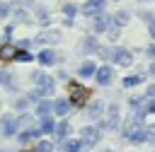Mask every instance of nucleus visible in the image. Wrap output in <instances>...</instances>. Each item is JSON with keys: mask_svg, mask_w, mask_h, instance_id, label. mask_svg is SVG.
I'll list each match as a JSON object with an SVG mask.
<instances>
[{"mask_svg": "<svg viewBox=\"0 0 155 152\" xmlns=\"http://www.w3.org/2000/svg\"><path fill=\"white\" fill-rule=\"evenodd\" d=\"M116 121H119V104H111L109 106V118H107V128H116Z\"/></svg>", "mask_w": 155, "mask_h": 152, "instance_id": "nucleus-12", "label": "nucleus"}, {"mask_svg": "<svg viewBox=\"0 0 155 152\" xmlns=\"http://www.w3.org/2000/svg\"><path fill=\"white\" fill-rule=\"evenodd\" d=\"M140 104H143V97H133L131 99V106H140Z\"/></svg>", "mask_w": 155, "mask_h": 152, "instance_id": "nucleus-28", "label": "nucleus"}, {"mask_svg": "<svg viewBox=\"0 0 155 152\" xmlns=\"http://www.w3.org/2000/svg\"><path fill=\"white\" fill-rule=\"evenodd\" d=\"M39 39H41L44 43H58V41H61V31H56V29H46V31L39 34Z\"/></svg>", "mask_w": 155, "mask_h": 152, "instance_id": "nucleus-8", "label": "nucleus"}, {"mask_svg": "<svg viewBox=\"0 0 155 152\" xmlns=\"http://www.w3.org/2000/svg\"><path fill=\"white\" fill-rule=\"evenodd\" d=\"M87 111H90V116H92V118H97V116L102 113V104H99V101H92Z\"/></svg>", "mask_w": 155, "mask_h": 152, "instance_id": "nucleus-20", "label": "nucleus"}, {"mask_svg": "<svg viewBox=\"0 0 155 152\" xmlns=\"http://www.w3.org/2000/svg\"><path fill=\"white\" fill-rule=\"evenodd\" d=\"M148 55H150V58H155V43H153V46L148 48Z\"/></svg>", "mask_w": 155, "mask_h": 152, "instance_id": "nucleus-34", "label": "nucleus"}, {"mask_svg": "<svg viewBox=\"0 0 155 152\" xmlns=\"http://www.w3.org/2000/svg\"><path fill=\"white\" fill-rule=\"evenodd\" d=\"M148 113H155V99H153V101L148 104Z\"/></svg>", "mask_w": 155, "mask_h": 152, "instance_id": "nucleus-32", "label": "nucleus"}, {"mask_svg": "<svg viewBox=\"0 0 155 152\" xmlns=\"http://www.w3.org/2000/svg\"><path fill=\"white\" fill-rule=\"evenodd\" d=\"M12 133H17V121L5 118L2 121V135H12Z\"/></svg>", "mask_w": 155, "mask_h": 152, "instance_id": "nucleus-14", "label": "nucleus"}, {"mask_svg": "<svg viewBox=\"0 0 155 152\" xmlns=\"http://www.w3.org/2000/svg\"><path fill=\"white\" fill-rule=\"evenodd\" d=\"M31 80H34V84L39 87V92L34 94V97H46V94H53V80L48 77V75H44V72H31Z\"/></svg>", "mask_w": 155, "mask_h": 152, "instance_id": "nucleus-1", "label": "nucleus"}, {"mask_svg": "<svg viewBox=\"0 0 155 152\" xmlns=\"http://www.w3.org/2000/svg\"><path fill=\"white\" fill-rule=\"evenodd\" d=\"M53 130V121L46 116V118H41V133H51Z\"/></svg>", "mask_w": 155, "mask_h": 152, "instance_id": "nucleus-21", "label": "nucleus"}, {"mask_svg": "<svg viewBox=\"0 0 155 152\" xmlns=\"http://www.w3.org/2000/svg\"><path fill=\"white\" fill-rule=\"evenodd\" d=\"M53 133H56V138H58V140H65V138H68V133H70V123H68V121H61L58 125H53Z\"/></svg>", "mask_w": 155, "mask_h": 152, "instance_id": "nucleus-11", "label": "nucleus"}, {"mask_svg": "<svg viewBox=\"0 0 155 152\" xmlns=\"http://www.w3.org/2000/svg\"><path fill=\"white\" fill-rule=\"evenodd\" d=\"M5 14H7V5L2 2V5H0V17H5Z\"/></svg>", "mask_w": 155, "mask_h": 152, "instance_id": "nucleus-31", "label": "nucleus"}, {"mask_svg": "<svg viewBox=\"0 0 155 152\" xmlns=\"http://www.w3.org/2000/svg\"><path fill=\"white\" fill-rule=\"evenodd\" d=\"M109 24H111V17H109V14H102V12H99V14H94L92 29H94V31H104V29H107Z\"/></svg>", "mask_w": 155, "mask_h": 152, "instance_id": "nucleus-7", "label": "nucleus"}, {"mask_svg": "<svg viewBox=\"0 0 155 152\" xmlns=\"http://www.w3.org/2000/svg\"><path fill=\"white\" fill-rule=\"evenodd\" d=\"M107 152H111V150H107Z\"/></svg>", "mask_w": 155, "mask_h": 152, "instance_id": "nucleus-37", "label": "nucleus"}, {"mask_svg": "<svg viewBox=\"0 0 155 152\" xmlns=\"http://www.w3.org/2000/svg\"><path fill=\"white\" fill-rule=\"evenodd\" d=\"M17 55V48L12 46V43H2L0 46V58L2 60H10V58H15Z\"/></svg>", "mask_w": 155, "mask_h": 152, "instance_id": "nucleus-13", "label": "nucleus"}, {"mask_svg": "<svg viewBox=\"0 0 155 152\" xmlns=\"http://www.w3.org/2000/svg\"><path fill=\"white\" fill-rule=\"evenodd\" d=\"M150 36H153V39H155V19H153V22H150Z\"/></svg>", "mask_w": 155, "mask_h": 152, "instance_id": "nucleus-35", "label": "nucleus"}, {"mask_svg": "<svg viewBox=\"0 0 155 152\" xmlns=\"http://www.w3.org/2000/svg\"><path fill=\"white\" fill-rule=\"evenodd\" d=\"M39 19H41V22H46V19H48V12H46L44 7H39Z\"/></svg>", "mask_w": 155, "mask_h": 152, "instance_id": "nucleus-27", "label": "nucleus"}, {"mask_svg": "<svg viewBox=\"0 0 155 152\" xmlns=\"http://www.w3.org/2000/svg\"><path fill=\"white\" fill-rule=\"evenodd\" d=\"M36 113H39L41 118H46V116L51 113V104H48V101H39V104H36Z\"/></svg>", "mask_w": 155, "mask_h": 152, "instance_id": "nucleus-18", "label": "nucleus"}, {"mask_svg": "<svg viewBox=\"0 0 155 152\" xmlns=\"http://www.w3.org/2000/svg\"><path fill=\"white\" fill-rule=\"evenodd\" d=\"M145 140H150V142H155V125H150V128H145Z\"/></svg>", "mask_w": 155, "mask_h": 152, "instance_id": "nucleus-25", "label": "nucleus"}, {"mask_svg": "<svg viewBox=\"0 0 155 152\" xmlns=\"http://www.w3.org/2000/svg\"><path fill=\"white\" fill-rule=\"evenodd\" d=\"M15 58H17V60H22V63H29L34 55H31V53H27V51H17V55H15Z\"/></svg>", "mask_w": 155, "mask_h": 152, "instance_id": "nucleus-24", "label": "nucleus"}, {"mask_svg": "<svg viewBox=\"0 0 155 152\" xmlns=\"http://www.w3.org/2000/svg\"><path fill=\"white\" fill-rule=\"evenodd\" d=\"M75 12H78V7H75L73 2H70V5H65V14H68V22H70V17H73Z\"/></svg>", "mask_w": 155, "mask_h": 152, "instance_id": "nucleus-26", "label": "nucleus"}, {"mask_svg": "<svg viewBox=\"0 0 155 152\" xmlns=\"http://www.w3.org/2000/svg\"><path fill=\"white\" fill-rule=\"evenodd\" d=\"M94 70H97L94 63H82V65H80V77H92Z\"/></svg>", "mask_w": 155, "mask_h": 152, "instance_id": "nucleus-17", "label": "nucleus"}, {"mask_svg": "<svg viewBox=\"0 0 155 152\" xmlns=\"http://www.w3.org/2000/svg\"><path fill=\"white\" fill-rule=\"evenodd\" d=\"M34 135H39V130H34V128H29V130H22V133H19V140L24 142V140H29V138H34Z\"/></svg>", "mask_w": 155, "mask_h": 152, "instance_id": "nucleus-23", "label": "nucleus"}, {"mask_svg": "<svg viewBox=\"0 0 155 152\" xmlns=\"http://www.w3.org/2000/svg\"><path fill=\"white\" fill-rule=\"evenodd\" d=\"M140 82H143V75H131V77L124 80V87H136V84H140Z\"/></svg>", "mask_w": 155, "mask_h": 152, "instance_id": "nucleus-19", "label": "nucleus"}, {"mask_svg": "<svg viewBox=\"0 0 155 152\" xmlns=\"http://www.w3.org/2000/svg\"><path fill=\"white\" fill-rule=\"evenodd\" d=\"M0 82H5V84H10V77H7V72H2V75H0Z\"/></svg>", "mask_w": 155, "mask_h": 152, "instance_id": "nucleus-30", "label": "nucleus"}, {"mask_svg": "<svg viewBox=\"0 0 155 152\" xmlns=\"http://www.w3.org/2000/svg\"><path fill=\"white\" fill-rule=\"evenodd\" d=\"M27 2H31V0H27Z\"/></svg>", "mask_w": 155, "mask_h": 152, "instance_id": "nucleus-38", "label": "nucleus"}, {"mask_svg": "<svg viewBox=\"0 0 155 152\" xmlns=\"http://www.w3.org/2000/svg\"><path fill=\"white\" fill-rule=\"evenodd\" d=\"M51 150H53V145H51L48 140H41V142L36 145V150H34V152H51Z\"/></svg>", "mask_w": 155, "mask_h": 152, "instance_id": "nucleus-22", "label": "nucleus"}, {"mask_svg": "<svg viewBox=\"0 0 155 152\" xmlns=\"http://www.w3.org/2000/svg\"><path fill=\"white\" fill-rule=\"evenodd\" d=\"M104 2H107V0H87V2L82 5V14H87V17L99 14V12L104 10Z\"/></svg>", "mask_w": 155, "mask_h": 152, "instance_id": "nucleus-5", "label": "nucleus"}, {"mask_svg": "<svg viewBox=\"0 0 155 152\" xmlns=\"http://www.w3.org/2000/svg\"><path fill=\"white\" fill-rule=\"evenodd\" d=\"M36 58H39V63H41V65H53V63H58V53H56V51H51V48H44Z\"/></svg>", "mask_w": 155, "mask_h": 152, "instance_id": "nucleus-6", "label": "nucleus"}, {"mask_svg": "<svg viewBox=\"0 0 155 152\" xmlns=\"http://www.w3.org/2000/svg\"><path fill=\"white\" fill-rule=\"evenodd\" d=\"M87 94H90V92H87L85 87H80V84L73 82V84H70V106H82V104L87 101Z\"/></svg>", "mask_w": 155, "mask_h": 152, "instance_id": "nucleus-3", "label": "nucleus"}, {"mask_svg": "<svg viewBox=\"0 0 155 152\" xmlns=\"http://www.w3.org/2000/svg\"><path fill=\"white\" fill-rule=\"evenodd\" d=\"M116 36H119V29L111 27V29H109V39H116Z\"/></svg>", "mask_w": 155, "mask_h": 152, "instance_id": "nucleus-29", "label": "nucleus"}, {"mask_svg": "<svg viewBox=\"0 0 155 152\" xmlns=\"http://www.w3.org/2000/svg\"><path fill=\"white\" fill-rule=\"evenodd\" d=\"M51 111H56L58 116H65V113L70 111V101H68V99H56V101L51 104Z\"/></svg>", "mask_w": 155, "mask_h": 152, "instance_id": "nucleus-10", "label": "nucleus"}, {"mask_svg": "<svg viewBox=\"0 0 155 152\" xmlns=\"http://www.w3.org/2000/svg\"><path fill=\"white\" fill-rule=\"evenodd\" d=\"M99 128H94V125H87V128H82L80 130V145H85V147H94L97 142H99Z\"/></svg>", "mask_w": 155, "mask_h": 152, "instance_id": "nucleus-2", "label": "nucleus"}, {"mask_svg": "<svg viewBox=\"0 0 155 152\" xmlns=\"http://www.w3.org/2000/svg\"><path fill=\"white\" fill-rule=\"evenodd\" d=\"M114 63H119V65H124V68H128L131 63H133V55H131V51H126V48H111V55H109Z\"/></svg>", "mask_w": 155, "mask_h": 152, "instance_id": "nucleus-4", "label": "nucleus"}, {"mask_svg": "<svg viewBox=\"0 0 155 152\" xmlns=\"http://www.w3.org/2000/svg\"><path fill=\"white\" fill-rule=\"evenodd\" d=\"M150 75H155V63H153V65H150Z\"/></svg>", "mask_w": 155, "mask_h": 152, "instance_id": "nucleus-36", "label": "nucleus"}, {"mask_svg": "<svg viewBox=\"0 0 155 152\" xmlns=\"http://www.w3.org/2000/svg\"><path fill=\"white\" fill-rule=\"evenodd\" d=\"M111 22H114V27H124V24L128 22V12H116V14H111Z\"/></svg>", "mask_w": 155, "mask_h": 152, "instance_id": "nucleus-16", "label": "nucleus"}, {"mask_svg": "<svg viewBox=\"0 0 155 152\" xmlns=\"http://www.w3.org/2000/svg\"><path fill=\"white\" fill-rule=\"evenodd\" d=\"M148 97H155V84H150V87H148Z\"/></svg>", "mask_w": 155, "mask_h": 152, "instance_id": "nucleus-33", "label": "nucleus"}, {"mask_svg": "<svg viewBox=\"0 0 155 152\" xmlns=\"http://www.w3.org/2000/svg\"><path fill=\"white\" fill-rule=\"evenodd\" d=\"M80 147H82L80 140H65L61 150H63V152H80Z\"/></svg>", "mask_w": 155, "mask_h": 152, "instance_id": "nucleus-15", "label": "nucleus"}, {"mask_svg": "<svg viewBox=\"0 0 155 152\" xmlns=\"http://www.w3.org/2000/svg\"><path fill=\"white\" fill-rule=\"evenodd\" d=\"M94 77H97V82H99V84H109V82H111V68L102 65L99 70H94Z\"/></svg>", "mask_w": 155, "mask_h": 152, "instance_id": "nucleus-9", "label": "nucleus"}]
</instances>
